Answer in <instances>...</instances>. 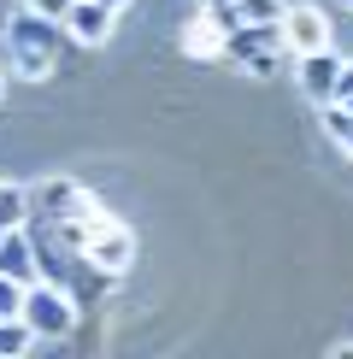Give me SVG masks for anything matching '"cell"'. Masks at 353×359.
<instances>
[{"mask_svg": "<svg viewBox=\"0 0 353 359\" xmlns=\"http://www.w3.org/2000/svg\"><path fill=\"white\" fill-rule=\"evenodd\" d=\"M59 59H65V24L36 6H18L6 18V65L29 83H48L59 71Z\"/></svg>", "mask_w": 353, "mask_h": 359, "instance_id": "6da1fadb", "label": "cell"}, {"mask_svg": "<svg viewBox=\"0 0 353 359\" xmlns=\"http://www.w3.org/2000/svg\"><path fill=\"white\" fill-rule=\"evenodd\" d=\"M218 59L247 65L254 77H277L283 59H294V53H289V41H283V24H235V29H224Z\"/></svg>", "mask_w": 353, "mask_h": 359, "instance_id": "7a4b0ae2", "label": "cell"}, {"mask_svg": "<svg viewBox=\"0 0 353 359\" xmlns=\"http://www.w3.org/2000/svg\"><path fill=\"white\" fill-rule=\"evenodd\" d=\"M18 318L29 324V336H48V341H59V336H71V324H77V301H71L59 283H29L24 289V306H18Z\"/></svg>", "mask_w": 353, "mask_h": 359, "instance_id": "3957f363", "label": "cell"}, {"mask_svg": "<svg viewBox=\"0 0 353 359\" xmlns=\"http://www.w3.org/2000/svg\"><path fill=\"white\" fill-rule=\"evenodd\" d=\"M112 18H118V12H106L100 0H71V6L59 12V24H65V36H71V41H83V48H95V41H106V36H112Z\"/></svg>", "mask_w": 353, "mask_h": 359, "instance_id": "277c9868", "label": "cell"}, {"mask_svg": "<svg viewBox=\"0 0 353 359\" xmlns=\"http://www.w3.org/2000/svg\"><path fill=\"white\" fill-rule=\"evenodd\" d=\"M283 41H289V53L330 48V18H324L318 6H289L283 12Z\"/></svg>", "mask_w": 353, "mask_h": 359, "instance_id": "5b68a950", "label": "cell"}, {"mask_svg": "<svg viewBox=\"0 0 353 359\" xmlns=\"http://www.w3.org/2000/svg\"><path fill=\"white\" fill-rule=\"evenodd\" d=\"M29 206H36V218H48V224H59V218H77L83 206H88V194L77 189V183H65V177H48L36 194H29Z\"/></svg>", "mask_w": 353, "mask_h": 359, "instance_id": "8992f818", "label": "cell"}, {"mask_svg": "<svg viewBox=\"0 0 353 359\" xmlns=\"http://www.w3.org/2000/svg\"><path fill=\"white\" fill-rule=\"evenodd\" d=\"M335 71H342V59H335L330 48L294 53V77H300V88H306L312 100H330V95H335Z\"/></svg>", "mask_w": 353, "mask_h": 359, "instance_id": "52a82bcc", "label": "cell"}, {"mask_svg": "<svg viewBox=\"0 0 353 359\" xmlns=\"http://www.w3.org/2000/svg\"><path fill=\"white\" fill-rule=\"evenodd\" d=\"M0 277H12V283H36V242H29V230L24 224H12L6 236H0Z\"/></svg>", "mask_w": 353, "mask_h": 359, "instance_id": "ba28073f", "label": "cell"}, {"mask_svg": "<svg viewBox=\"0 0 353 359\" xmlns=\"http://www.w3.org/2000/svg\"><path fill=\"white\" fill-rule=\"evenodd\" d=\"M324 130L342 154H353V100H324Z\"/></svg>", "mask_w": 353, "mask_h": 359, "instance_id": "9c48e42d", "label": "cell"}, {"mask_svg": "<svg viewBox=\"0 0 353 359\" xmlns=\"http://www.w3.org/2000/svg\"><path fill=\"white\" fill-rule=\"evenodd\" d=\"M183 48H188V53H200V59H218V48H224V29H218V24H212V18H206V12H200V18L188 24Z\"/></svg>", "mask_w": 353, "mask_h": 359, "instance_id": "30bf717a", "label": "cell"}, {"mask_svg": "<svg viewBox=\"0 0 353 359\" xmlns=\"http://www.w3.org/2000/svg\"><path fill=\"white\" fill-rule=\"evenodd\" d=\"M283 0H235V18L242 24H283Z\"/></svg>", "mask_w": 353, "mask_h": 359, "instance_id": "8fae6325", "label": "cell"}, {"mask_svg": "<svg viewBox=\"0 0 353 359\" xmlns=\"http://www.w3.org/2000/svg\"><path fill=\"white\" fill-rule=\"evenodd\" d=\"M24 212H29V194H24V189H6V183H0V236H6L12 224H24Z\"/></svg>", "mask_w": 353, "mask_h": 359, "instance_id": "7c38bea8", "label": "cell"}, {"mask_svg": "<svg viewBox=\"0 0 353 359\" xmlns=\"http://www.w3.org/2000/svg\"><path fill=\"white\" fill-rule=\"evenodd\" d=\"M29 341H36V336H29L24 318H0V353L18 359V353H29Z\"/></svg>", "mask_w": 353, "mask_h": 359, "instance_id": "4fadbf2b", "label": "cell"}, {"mask_svg": "<svg viewBox=\"0 0 353 359\" xmlns=\"http://www.w3.org/2000/svg\"><path fill=\"white\" fill-rule=\"evenodd\" d=\"M200 12H206L218 29H235V24H242V18H235V0H200Z\"/></svg>", "mask_w": 353, "mask_h": 359, "instance_id": "5bb4252c", "label": "cell"}, {"mask_svg": "<svg viewBox=\"0 0 353 359\" xmlns=\"http://www.w3.org/2000/svg\"><path fill=\"white\" fill-rule=\"evenodd\" d=\"M18 306H24V283L0 277V318H18Z\"/></svg>", "mask_w": 353, "mask_h": 359, "instance_id": "9a60e30c", "label": "cell"}, {"mask_svg": "<svg viewBox=\"0 0 353 359\" xmlns=\"http://www.w3.org/2000/svg\"><path fill=\"white\" fill-rule=\"evenodd\" d=\"M330 100H353V65L335 71V95H330Z\"/></svg>", "mask_w": 353, "mask_h": 359, "instance_id": "2e32d148", "label": "cell"}, {"mask_svg": "<svg viewBox=\"0 0 353 359\" xmlns=\"http://www.w3.org/2000/svg\"><path fill=\"white\" fill-rule=\"evenodd\" d=\"M18 6H36V12H48V18H59V12H65L71 0H18Z\"/></svg>", "mask_w": 353, "mask_h": 359, "instance_id": "e0dca14e", "label": "cell"}, {"mask_svg": "<svg viewBox=\"0 0 353 359\" xmlns=\"http://www.w3.org/2000/svg\"><path fill=\"white\" fill-rule=\"evenodd\" d=\"M100 6H106V12H124V6H130V0H100Z\"/></svg>", "mask_w": 353, "mask_h": 359, "instance_id": "ac0fdd59", "label": "cell"}, {"mask_svg": "<svg viewBox=\"0 0 353 359\" xmlns=\"http://www.w3.org/2000/svg\"><path fill=\"white\" fill-rule=\"evenodd\" d=\"M347 6H353V0H347Z\"/></svg>", "mask_w": 353, "mask_h": 359, "instance_id": "d6986e66", "label": "cell"}]
</instances>
